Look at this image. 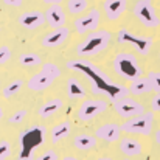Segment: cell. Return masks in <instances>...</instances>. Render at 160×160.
Listing matches in <instances>:
<instances>
[{
  "mask_svg": "<svg viewBox=\"0 0 160 160\" xmlns=\"http://www.w3.org/2000/svg\"><path fill=\"white\" fill-rule=\"evenodd\" d=\"M59 76H61L59 67L54 65L53 62H45V64L42 65V70L28 79L27 86H28L30 90L42 92V90L48 89V87L54 82V79L59 78Z\"/></svg>",
  "mask_w": 160,
  "mask_h": 160,
  "instance_id": "4",
  "label": "cell"
},
{
  "mask_svg": "<svg viewBox=\"0 0 160 160\" xmlns=\"http://www.w3.org/2000/svg\"><path fill=\"white\" fill-rule=\"evenodd\" d=\"M67 9L70 14H79L87 9V0H68Z\"/></svg>",
  "mask_w": 160,
  "mask_h": 160,
  "instance_id": "25",
  "label": "cell"
},
{
  "mask_svg": "<svg viewBox=\"0 0 160 160\" xmlns=\"http://www.w3.org/2000/svg\"><path fill=\"white\" fill-rule=\"evenodd\" d=\"M151 109L154 112H160V92L152 97V100H151Z\"/></svg>",
  "mask_w": 160,
  "mask_h": 160,
  "instance_id": "31",
  "label": "cell"
},
{
  "mask_svg": "<svg viewBox=\"0 0 160 160\" xmlns=\"http://www.w3.org/2000/svg\"><path fill=\"white\" fill-rule=\"evenodd\" d=\"M36 160H58V154L54 152L53 149H48V151H45L44 154H41Z\"/></svg>",
  "mask_w": 160,
  "mask_h": 160,
  "instance_id": "30",
  "label": "cell"
},
{
  "mask_svg": "<svg viewBox=\"0 0 160 160\" xmlns=\"http://www.w3.org/2000/svg\"><path fill=\"white\" fill-rule=\"evenodd\" d=\"M113 70L124 79H135L142 75V67L131 53H118L113 59Z\"/></svg>",
  "mask_w": 160,
  "mask_h": 160,
  "instance_id": "5",
  "label": "cell"
},
{
  "mask_svg": "<svg viewBox=\"0 0 160 160\" xmlns=\"http://www.w3.org/2000/svg\"><path fill=\"white\" fill-rule=\"evenodd\" d=\"M97 145V137L95 135H89V134H81L76 135L73 140V146L79 151H89Z\"/></svg>",
  "mask_w": 160,
  "mask_h": 160,
  "instance_id": "21",
  "label": "cell"
},
{
  "mask_svg": "<svg viewBox=\"0 0 160 160\" xmlns=\"http://www.w3.org/2000/svg\"><path fill=\"white\" fill-rule=\"evenodd\" d=\"M117 39L120 44H132L134 48L140 54H148L151 47H152V39L151 38H140L132 34L131 31H128L126 28L120 30L117 34Z\"/></svg>",
  "mask_w": 160,
  "mask_h": 160,
  "instance_id": "8",
  "label": "cell"
},
{
  "mask_svg": "<svg viewBox=\"0 0 160 160\" xmlns=\"http://www.w3.org/2000/svg\"><path fill=\"white\" fill-rule=\"evenodd\" d=\"M9 59H11V50L6 45H2L0 47V65L5 64V62H8Z\"/></svg>",
  "mask_w": 160,
  "mask_h": 160,
  "instance_id": "29",
  "label": "cell"
},
{
  "mask_svg": "<svg viewBox=\"0 0 160 160\" xmlns=\"http://www.w3.org/2000/svg\"><path fill=\"white\" fill-rule=\"evenodd\" d=\"M124 160H131V159H124Z\"/></svg>",
  "mask_w": 160,
  "mask_h": 160,
  "instance_id": "38",
  "label": "cell"
},
{
  "mask_svg": "<svg viewBox=\"0 0 160 160\" xmlns=\"http://www.w3.org/2000/svg\"><path fill=\"white\" fill-rule=\"evenodd\" d=\"M100 25V11L98 9H92L90 12H87L82 17H78L75 20V30L79 34H86L89 31H95Z\"/></svg>",
  "mask_w": 160,
  "mask_h": 160,
  "instance_id": "11",
  "label": "cell"
},
{
  "mask_svg": "<svg viewBox=\"0 0 160 160\" xmlns=\"http://www.w3.org/2000/svg\"><path fill=\"white\" fill-rule=\"evenodd\" d=\"M2 117H3V109L0 107V121H2Z\"/></svg>",
  "mask_w": 160,
  "mask_h": 160,
  "instance_id": "36",
  "label": "cell"
},
{
  "mask_svg": "<svg viewBox=\"0 0 160 160\" xmlns=\"http://www.w3.org/2000/svg\"><path fill=\"white\" fill-rule=\"evenodd\" d=\"M120 134H121V128L118 124H113V123H107V124H103L97 129L95 132V137L97 138H101L104 142H117L120 138Z\"/></svg>",
  "mask_w": 160,
  "mask_h": 160,
  "instance_id": "15",
  "label": "cell"
},
{
  "mask_svg": "<svg viewBox=\"0 0 160 160\" xmlns=\"http://www.w3.org/2000/svg\"><path fill=\"white\" fill-rule=\"evenodd\" d=\"M45 138V129L42 126H31L25 129L19 137V160H31L38 148L44 143Z\"/></svg>",
  "mask_w": 160,
  "mask_h": 160,
  "instance_id": "2",
  "label": "cell"
},
{
  "mask_svg": "<svg viewBox=\"0 0 160 160\" xmlns=\"http://www.w3.org/2000/svg\"><path fill=\"white\" fill-rule=\"evenodd\" d=\"M128 90L132 92L134 95H145V93H148V92H151L154 89H152V84L149 82L148 76L146 78L138 76V78H135V79L131 81V86H129Z\"/></svg>",
  "mask_w": 160,
  "mask_h": 160,
  "instance_id": "18",
  "label": "cell"
},
{
  "mask_svg": "<svg viewBox=\"0 0 160 160\" xmlns=\"http://www.w3.org/2000/svg\"><path fill=\"white\" fill-rule=\"evenodd\" d=\"M107 109V103L104 100H87L78 109V120L90 121Z\"/></svg>",
  "mask_w": 160,
  "mask_h": 160,
  "instance_id": "9",
  "label": "cell"
},
{
  "mask_svg": "<svg viewBox=\"0 0 160 160\" xmlns=\"http://www.w3.org/2000/svg\"><path fill=\"white\" fill-rule=\"evenodd\" d=\"M62 104H64V103H62V100H59V98L50 100V101H47L45 104H42V106L39 107L38 113H39V117H42V118H50V117H53L54 113H58V112L61 110Z\"/></svg>",
  "mask_w": 160,
  "mask_h": 160,
  "instance_id": "19",
  "label": "cell"
},
{
  "mask_svg": "<svg viewBox=\"0 0 160 160\" xmlns=\"http://www.w3.org/2000/svg\"><path fill=\"white\" fill-rule=\"evenodd\" d=\"M154 138H156V143H157V145H160V131H157V132H156Z\"/></svg>",
  "mask_w": 160,
  "mask_h": 160,
  "instance_id": "33",
  "label": "cell"
},
{
  "mask_svg": "<svg viewBox=\"0 0 160 160\" xmlns=\"http://www.w3.org/2000/svg\"><path fill=\"white\" fill-rule=\"evenodd\" d=\"M67 67L72 70L84 73L92 84V90L95 93H100V95H107L112 103L120 100V98L128 97V93H129V90L124 86L112 82V79L109 76H106L98 67H95L90 62H86L82 59H73V61L67 62Z\"/></svg>",
  "mask_w": 160,
  "mask_h": 160,
  "instance_id": "1",
  "label": "cell"
},
{
  "mask_svg": "<svg viewBox=\"0 0 160 160\" xmlns=\"http://www.w3.org/2000/svg\"><path fill=\"white\" fill-rule=\"evenodd\" d=\"M148 79L152 84V89L160 92V73H157V72H149L148 73Z\"/></svg>",
  "mask_w": 160,
  "mask_h": 160,
  "instance_id": "28",
  "label": "cell"
},
{
  "mask_svg": "<svg viewBox=\"0 0 160 160\" xmlns=\"http://www.w3.org/2000/svg\"><path fill=\"white\" fill-rule=\"evenodd\" d=\"M45 3H50V5H54V3H61L62 0H44Z\"/></svg>",
  "mask_w": 160,
  "mask_h": 160,
  "instance_id": "34",
  "label": "cell"
},
{
  "mask_svg": "<svg viewBox=\"0 0 160 160\" xmlns=\"http://www.w3.org/2000/svg\"><path fill=\"white\" fill-rule=\"evenodd\" d=\"M67 97L72 100H79V98L86 97V89L76 78L67 79Z\"/></svg>",
  "mask_w": 160,
  "mask_h": 160,
  "instance_id": "20",
  "label": "cell"
},
{
  "mask_svg": "<svg viewBox=\"0 0 160 160\" xmlns=\"http://www.w3.org/2000/svg\"><path fill=\"white\" fill-rule=\"evenodd\" d=\"M120 151L129 157L140 156L142 154V143L135 138H123L120 142Z\"/></svg>",
  "mask_w": 160,
  "mask_h": 160,
  "instance_id": "17",
  "label": "cell"
},
{
  "mask_svg": "<svg viewBox=\"0 0 160 160\" xmlns=\"http://www.w3.org/2000/svg\"><path fill=\"white\" fill-rule=\"evenodd\" d=\"M134 16L142 25L148 28H156L160 25V19L156 14L152 0H138L134 6Z\"/></svg>",
  "mask_w": 160,
  "mask_h": 160,
  "instance_id": "7",
  "label": "cell"
},
{
  "mask_svg": "<svg viewBox=\"0 0 160 160\" xmlns=\"http://www.w3.org/2000/svg\"><path fill=\"white\" fill-rule=\"evenodd\" d=\"M62 160H78V159H76V157H70V156H68V157H64Z\"/></svg>",
  "mask_w": 160,
  "mask_h": 160,
  "instance_id": "35",
  "label": "cell"
},
{
  "mask_svg": "<svg viewBox=\"0 0 160 160\" xmlns=\"http://www.w3.org/2000/svg\"><path fill=\"white\" fill-rule=\"evenodd\" d=\"M22 87H23V81L22 79H14L2 90V95H3V98H11L16 93H19L22 90Z\"/></svg>",
  "mask_w": 160,
  "mask_h": 160,
  "instance_id": "23",
  "label": "cell"
},
{
  "mask_svg": "<svg viewBox=\"0 0 160 160\" xmlns=\"http://www.w3.org/2000/svg\"><path fill=\"white\" fill-rule=\"evenodd\" d=\"M70 129H72L70 121H61L59 124H56L53 129H52V132H50V135H52V142H53V143H58V142L64 140L65 137H68Z\"/></svg>",
  "mask_w": 160,
  "mask_h": 160,
  "instance_id": "22",
  "label": "cell"
},
{
  "mask_svg": "<svg viewBox=\"0 0 160 160\" xmlns=\"http://www.w3.org/2000/svg\"><path fill=\"white\" fill-rule=\"evenodd\" d=\"M152 123H154V113L143 112L135 117H131V120L124 121L120 128L123 132L137 134V135H149L152 131Z\"/></svg>",
  "mask_w": 160,
  "mask_h": 160,
  "instance_id": "6",
  "label": "cell"
},
{
  "mask_svg": "<svg viewBox=\"0 0 160 160\" xmlns=\"http://www.w3.org/2000/svg\"><path fill=\"white\" fill-rule=\"evenodd\" d=\"M3 3H5V5H8V6L17 8V6H20V5L23 3V0H3Z\"/></svg>",
  "mask_w": 160,
  "mask_h": 160,
  "instance_id": "32",
  "label": "cell"
},
{
  "mask_svg": "<svg viewBox=\"0 0 160 160\" xmlns=\"http://www.w3.org/2000/svg\"><path fill=\"white\" fill-rule=\"evenodd\" d=\"M68 34H70L68 28H65V27H58V28H54L53 31H50V33L42 39V45H45V47H48V48L59 47V45H62V44L67 41Z\"/></svg>",
  "mask_w": 160,
  "mask_h": 160,
  "instance_id": "13",
  "label": "cell"
},
{
  "mask_svg": "<svg viewBox=\"0 0 160 160\" xmlns=\"http://www.w3.org/2000/svg\"><path fill=\"white\" fill-rule=\"evenodd\" d=\"M42 62L41 56L36 53H23L19 58V64H22L23 67H34V65H39Z\"/></svg>",
  "mask_w": 160,
  "mask_h": 160,
  "instance_id": "24",
  "label": "cell"
},
{
  "mask_svg": "<svg viewBox=\"0 0 160 160\" xmlns=\"http://www.w3.org/2000/svg\"><path fill=\"white\" fill-rule=\"evenodd\" d=\"M11 156V145L6 140L0 142V160H6Z\"/></svg>",
  "mask_w": 160,
  "mask_h": 160,
  "instance_id": "26",
  "label": "cell"
},
{
  "mask_svg": "<svg viewBox=\"0 0 160 160\" xmlns=\"http://www.w3.org/2000/svg\"><path fill=\"white\" fill-rule=\"evenodd\" d=\"M128 6V0H104L103 8L106 12L109 20H117L123 16V12L126 11Z\"/></svg>",
  "mask_w": 160,
  "mask_h": 160,
  "instance_id": "14",
  "label": "cell"
},
{
  "mask_svg": "<svg viewBox=\"0 0 160 160\" xmlns=\"http://www.w3.org/2000/svg\"><path fill=\"white\" fill-rule=\"evenodd\" d=\"M98 160H112V159H110V157H100Z\"/></svg>",
  "mask_w": 160,
  "mask_h": 160,
  "instance_id": "37",
  "label": "cell"
},
{
  "mask_svg": "<svg viewBox=\"0 0 160 160\" xmlns=\"http://www.w3.org/2000/svg\"><path fill=\"white\" fill-rule=\"evenodd\" d=\"M25 117H27V110H25V109H22V110L14 112V113L9 117V120H8V121H9L11 124H17V123H22Z\"/></svg>",
  "mask_w": 160,
  "mask_h": 160,
  "instance_id": "27",
  "label": "cell"
},
{
  "mask_svg": "<svg viewBox=\"0 0 160 160\" xmlns=\"http://www.w3.org/2000/svg\"><path fill=\"white\" fill-rule=\"evenodd\" d=\"M45 19H47L48 25L53 27V28L64 27V23H65V12H64V9L59 6V3H54L50 8H47V11H45Z\"/></svg>",
  "mask_w": 160,
  "mask_h": 160,
  "instance_id": "16",
  "label": "cell"
},
{
  "mask_svg": "<svg viewBox=\"0 0 160 160\" xmlns=\"http://www.w3.org/2000/svg\"><path fill=\"white\" fill-rule=\"evenodd\" d=\"M45 20V14L41 12V11H28V12H23L19 16L17 22L20 27L27 28V30H34V28H39Z\"/></svg>",
  "mask_w": 160,
  "mask_h": 160,
  "instance_id": "12",
  "label": "cell"
},
{
  "mask_svg": "<svg viewBox=\"0 0 160 160\" xmlns=\"http://www.w3.org/2000/svg\"><path fill=\"white\" fill-rule=\"evenodd\" d=\"M113 109H115V112H117L120 117H123V118H131V117H135V115L145 112V107L142 106L138 101L131 100V98H128V97L113 101Z\"/></svg>",
  "mask_w": 160,
  "mask_h": 160,
  "instance_id": "10",
  "label": "cell"
},
{
  "mask_svg": "<svg viewBox=\"0 0 160 160\" xmlns=\"http://www.w3.org/2000/svg\"><path fill=\"white\" fill-rule=\"evenodd\" d=\"M110 39H112L110 31H107V30L97 31L95 30V33H92L86 41H82L81 44H78L76 53H78V56H81V58H89V56L98 54L109 45Z\"/></svg>",
  "mask_w": 160,
  "mask_h": 160,
  "instance_id": "3",
  "label": "cell"
}]
</instances>
